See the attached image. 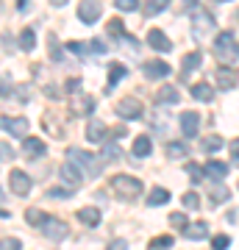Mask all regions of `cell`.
Returning <instances> with one entry per match:
<instances>
[{"mask_svg": "<svg viewBox=\"0 0 239 250\" xmlns=\"http://www.w3.org/2000/svg\"><path fill=\"white\" fill-rule=\"evenodd\" d=\"M214 56H217V59L225 64V67H231V64H239V42L228 34V31L217 34V39H214Z\"/></svg>", "mask_w": 239, "mask_h": 250, "instance_id": "obj_1", "label": "cell"}, {"mask_svg": "<svg viewBox=\"0 0 239 250\" xmlns=\"http://www.w3.org/2000/svg\"><path fill=\"white\" fill-rule=\"evenodd\" d=\"M111 189H114L123 200H133V197L142 195V181L133 178V175H114V178H111Z\"/></svg>", "mask_w": 239, "mask_h": 250, "instance_id": "obj_2", "label": "cell"}, {"mask_svg": "<svg viewBox=\"0 0 239 250\" xmlns=\"http://www.w3.org/2000/svg\"><path fill=\"white\" fill-rule=\"evenodd\" d=\"M100 9H103L100 0H81L78 3V20L81 22H87V25H92V22H98Z\"/></svg>", "mask_w": 239, "mask_h": 250, "instance_id": "obj_3", "label": "cell"}, {"mask_svg": "<svg viewBox=\"0 0 239 250\" xmlns=\"http://www.w3.org/2000/svg\"><path fill=\"white\" fill-rule=\"evenodd\" d=\"M9 187L17 197H25L31 195V175H25L22 170H11L9 172Z\"/></svg>", "mask_w": 239, "mask_h": 250, "instance_id": "obj_4", "label": "cell"}, {"mask_svg": "<svg viewBox=\"0 0 239 250\" xmlns=\"http://www.w3.org/2000/svg\"><path fill=\"white\" fill-rule=\"evenodd\" d=\"M0 125L11 136H20V139H25V134L31 131V123H28L25 117H0Z\"/></svg>", "mask_w": 239, "mask_h": 250, "instance_id": "obj_5", "label": "cell"}, {"mask_svg": "<svg viewBox=\"0 0 239 250\" xmlns=\"http://www.w3.org/2000/svg\"><path fill=\"white\" fill-rule=\"evenodd\" d=\"M117 114L123 120H139L142 117V103L136 98H123L117 103Z\"/></svg>", "mask_w": 239, "mask_h": 250, "instance_id": "obj_6", "label": "cell"}, {"mask_svg": "<svg viewBox=\"0 0 239 250\" xmlns=\"http://www.w3.org/2000/svg\"><path fill=\"white\" fill-rule=\"evenodd\" d=\"M42 231H44V236L50 242H62V239H67V233H70V228H67V223H62V220H47V223L42 225Z\"/></svg>", "mask_w": 239, "mask_h": 250, "instance_id": "obj_7", "label": "cell"}, {"mask_svg": "<svg viewBox=\"0 0 239 250\" xmlns=\"http://www.w3.org/2000/svg\"><path fill=\"white\" fill-rule=\"evenodd\" d=\"M214 28V20L212 14H206V11H195V20H192V34L195 39H206V34Z\"/></svg>", "mask_w": 239, "mask_h": 250, "instance_id": "obj_8", "label": "cell"}, {"mask_svg": "<svg viewBox=\"0 0 239 250\" xmlns=\"http://www.w3.org/2000/svg\"><path fill=\"white\" fill-rule=\"evenodd\" d=\"M70 161L72 164H78V167H87V170H100V161L87 150H78V147H70Z\"/></svg>", "mask_w": 239, "mask_h": 250, "instance_id": "obj_9", "label": "cell"}, {"mask_svg": "<svg viewBox=\"0 0 239 250\" xmlns=\"http://www.w3.org/2000/svg\"><path fill=\"white\" fill-rule=\"evenodd\" d=\"M214 83H217L220 89H234L239 83V72L231 70V67H220V70L214 72Z\"/></svg>", "mask_w": 239, "mask_h": 250, "instance_id": "obj_10", "label": "cell"}, {"mask_svg": "<svg viewBox=\"0 0 239 250\" xmlns=\"http://www.w3.org/2000/svg\"><path fill=\"white\" fill-rule=\"evenodd\" d=\"M92 108H95V98H92V95L78 92V95L72 98V114L75 117H89L92 114Z\"/></svg>", "mask_w": 239, "mask_h": 250, "instance_id": "obj_11", "label": "cell"}, {"mask_svg": "<svg viewBox=\"0 0 239 250\" xmlns=\"http://www.w3.org/2000/svg\"><path fill=\"white\" fill-rule=\"evenodd\" d=\"M148 45L153 50H159V53H170L173 50V42H170L167 36H164V31H159V28H151L148 31Z\"/></svg>", "mask_w": 239, "mask_h": 250, "instance_id": "obj_12", "label": "cell"}, {"mask_svg": "<svg viewBox=\"0 0 239 250\" xmlns=\"http://www.w3.org/2000/svg\"><path fill=\"white\" fill-rule=\"evenodd\" d=\"M181 131H184V136H197V131H200V114L197 111H184L181 114Z\"/></svg>", "mask_w": 239, "mask_h": 250, "instance_id": "obj_13", "label": "cell"}, {"mask_svg": "<svg viewBox=\"0 0 239 250\" xmlns=\"http://www.w3.org/2000/svg\"><path fill=\"white\" fill-rule=\"evenodd\" d=\"M62 178L67 181V184H70V187H75L78 189L81 184H84V170H81L78 164H72V161H67V164H62Z\"/></svg>", "mask_w": 239, "mask_h": 250, "instance_id": "obj_14", "label": "cell"}, {"mask_svg": "<svg viewBox=\"0 0 239 250\" xmlns=\"http://www.w3.org/2000/svg\"><path fill=\"white\" fill-rule=\"evenodd\" d=\"M142 72L148 75V78H167L170 75V64H164V62H159V59H153V62H145L142 64Z\"/></svg>", "mask_w": 239, "mask_h": 250, "instance_id": "obj_15", "label": "cell"}, {"mask_svg": "<svg viewBox=\"0 0 239 250\" xmlns=\"http://www.w3.org/2000/svg\"><path fill=\"white\" fill-rule=\"evenodd\" d=\"M78 220L87 225V228H98L103 214H100V208H95V206H84V208H78Z\"/></svg>", "mask_w": 239, "mask_h": 250, "instance_id": "obj_16", "label": "cell"}, {"mask_svg": "<svg viewBox=\"0 0 239 250\" xmlns=\"http://www.w3.org/2000/svg\"><path fill=\"white\" fill-rule=\"evenodd\" d=\"M184 236H186V239H192V242H197V239H203V236H209V223H203V220L186 223Z\"/></svg>", "mask_w": 239, "mask_h": 250, "instance_id": "obj_17", "label": "cell"}, {"mask_svg": "<svg viewBox=\"0 0 239 250\" xmlns=\"http://www.w3.org/2000/svg\"><path fill=\"white\" fill-rule=\"evenodd\" d=\"M87 139L89 142H106L109 139V128L100 120H92V123L87 125Z\"/></svg>", "mask_w": 239, "mask_h": 250, "instance_id": "obj_18", "label": "cell"}, {"mask_svg": "<svg viewBox=\"0 0 239 250\" xmlns=\"http://www.w3.org/2000/svg\"><path fill=\"white\" fill-rule=\"evenodd\" d=\"M22 150H25L28 159H39L47 147H44L42 139H36V136H25V142H22Z\"/></svg>", "mask_w": 239, "mask_h": 250, "instance_id": "obj_19", "label": "cell"}, {"mask_svg": "<svg viewBox=\"0 0 239 250\" xmlns=\"http://www.w3.org/2000/svg\"><path fill=\"white\" fill-rule=\"evenodd\" d=\"M192 98L200 100V103H212V100H214V89L209 86V83H203V81H200V83H192Z\"/></svg>", "mask_w": 239, "mask_h": 250, "instance_id": "obj_20", "label": "cell"}, {"mask_svg": "<svg viewBox=\"0 0 239 250\" xmlns=\"http://www.w3.org/2000/svg\"><path fill=\"white\" fill-rule=\"evenodd\" d=\"M203 172L212 175L214 181H222L225 175H228V164H222V161H209V164L203 167Z\"/></svg>", "mask_w": 239, "mask_h": 250, "instance_id": "obj_21", "label": "cell"}, {"mask_svg": "<svg viewBox=\"0 0 239 250\" xmlns=\"http://www.w3.org/2000/svg\"><path fill=\"white\" fill-rule=\"evenodd\" d=\"M125 78V67L123 64H111L109 67V83H106V92H114V86Z\"/></svg>", "mask_w": 239, "mask_h": 250, "instance_id": "obj_22", "label": "cell"}, {"mask_svg": "<svg viewBox=\"0 0 239 250\" xmlns=\"http://www.w3.org/2000/svg\"><path fill=\"white\" fill-rule=\"evenodd\" d=\"M151 147H153L151 136H136V142H133V156H136V159H145V156H151Z\"/></svg>", "mask_w": 239, "mask_h": 250, "instance_id": "obj_23", "label": "cell"}, {"mask_svg": "<svg viewBox=\"0 0 239 250\" xmlns=\"http://www.w3.org/2000/svg\"><path fill=\"white\" fill-rule=\"evenodd\" d=\"M200 67V53H189V56H184V62H181V72H184V78L186 75H192V72Z\"/></svg>", "mask_w": 239, "mask_h": 250, "instance_id": "obj_24", "label": "cell"}, {"mask_svg": "<svg viewBox=\"0 0 239 250\" xmlns=\"http://www.w3.org/2000/svg\"><path fill=\"white\" fill-rule=\"evenodd\" d=\"M181 100V95H178V89H173V86H161L159 92H156V103H178Z\"/></svg>", "mask_w": 239, "mask_h": 250, "instance_id": "obj_25", "label": "cell"}, {"mask_svg": "<svg viewBox=\"0 0 239 250\" xmlns=\"http://www.w3.org/2000/svg\"><path fill=\"white\" fill-rule=\"evenodd\" d=\"M170 6V0H148V3H145V17H156V14H159V11H164Z\"/></svg>", "mask_w": 239, "mask_h": 250, "instance_id": "obj_26", "label": "cell"}, {"mask_svg": "<svg viewBox=\"0 0 239 250\" xmlns=\"http://www.w3.org/2000/svg\"><path fill=\"white\" fill-rule=\"evenodd\" d=\"M47 220H50V217L44 214L42 208H28V211H25V223L28 225H44Z\"/></svg>", "mask_w": 239, "mask_h": 250, "instance_id": "obj_27", "label": "cell"}, {"mask_svg": "<svg viewBox=\"0 0 239 250\" xmlns=\"http://www.w3.org/2000/svg\"><path fill=\"white\" fill-rule=\"evenodd\" d=\"M167 200H170V192L164 187H156L151 192V197H148V206H164Z\"/></svg>", "mask_w": 239, "mask_h": 250, "instance_id": "obj_28", "label": "cell"}, {"mask_svg": "<svg viewBox=\"0 0 239 250\" xmlns=\"http://www.w3.org/2000/svg\"><path fill=\"white\" fill-rule=\"evenodd\" d=\"M20 47H22V50H34V47H36L34 28H22V34H20Z\"/></svg>", "mask_w": 239, "mask_h": 250, "instance_id": "obj_29", "label": "cell"}, {"mask_svg": "<svg viewBox=\"0 0 239 250\" xmlns=\"http://www.w3.org/2000/svg\"><path fill=\"white\" fill-rule=\"evenodd\" d=\"M186 175L192 178V184H200L206 172H203V167H200V164H195V161H189V164H186Z\"/></svg>", "mask_w": 239, "mask_h": 250, "instance_id": "obj_30", "label": "cell"}, {"mask_svg": "<svg viewBox=\"0 0 239 250\" xmlns=\"http://www.w3.org/2000/svg\"><path fill=\"white\" fill-rule=\"evenodd\" d=\"M170 248H173V236H156L148 245V250H170Z\"/></svg>", "mask_w": 239, "mask_h": 250, "instance_id": "obj_31", "label": "cell"}, {"mask_svg": "<svg viewBox=\"0 0 239 250\" xmlns=\"http://www.w3.org/2000/svg\"><path fill=\"white\" fill-rule=\"evenodd\" d=\"M167 156L170 159H181V156H186V145L184 142H170L167 145Z\"/></svg>", "mask_w": 239, "mask_h": 250, "instance_id": "obj_32", "label": "cell"}, {"mask_svg": "<svg viewBox=\"0 0 239 250\" xmlns=\"http://www.w3.org/2000/svg\"><path fill=\"white\" fill-rule=\"evenodd\" d=\"M181 203H184V208H189V211H195V208H200V200H197L195 192H184V197H181Z\"/></svg>", "mask_w": 239, "mask_h": 250, "instance_id": "obj_33", "label": "cell"}, {"mask_svg": "<svg viewBox=\"0 0 239 250\" xmlns=\"http://www.w3.org/2000/svg\"><path fill=\"white\" fill-rule=\"evenodd\" d=\"M47 50H50V56H53L56 62H62L64 53H62V45H59V39H56L53 34H50V45H47Z\"/></svg>", "mask_w": 239, "mask_h": 250, "instance_id": "obj_34", "label": "cell"}, {"mask_svg": "<svg viewBox=\"0 0 239 250\" xmlns=\"http://www.w3.org/2000/svg\"><path fill=\"white\" fill-rule=\"evenodd\" d=\"M106 31H109L111 36H125V25H123V20H111V22L106 25Z\"/></svg>", "mask_w": 239, "mask_h": 250, "instance_id": "obj_35", "label": "cell"}, {"mask_svg": "<svg viewBox=\"0 0 239 250\" xmlns=\"http://www.w3.org/2000/svg\"><path fill=\"white\" fill-rule=\"evenodd\" d=\"M220 147H222V139H220V136H206V139H203V150H220Z\"/></svg>", "mask_w": 239, "mask_h": 250, "instance_id": "obj_36", "label": "cell"}, {"mask_svg": "<svg viewBox=\"0 0 239 250\" xmlns=\"http://www.w3.org/2000/svg\"><path fill=\"white\" fill-rule=\"evenodd\" d=\"M212 197H214V203H222V200H228V197H231V192L225 187H214L212 189Z\"/></svg>", "mask_w": 239, "mask_h": 250, "instance_id": "obj_37", "label": "cell"}, {"mask_svg": "<svg viewBox=\"0 0 239 250\" xmlns=\"http://www.w3.org/2000/svg\"><path fill=\"white\" fill-rule=\"evenodd\" d=\"M228 236H225V233H217V236H214V239H212V250H225V248H228Z\"/></svg>", "mask_w": 239, "mask_h": 250, "instance_id": "obj_38", "label": "cell"}, {"mask_svg": "<svg viewBox=\"0 0 239 250\" xmlns=\"http://www.w3.org/2000/svg\"><path fill=\"white\" fill-rule=\"evenodd\" d=\"M170 225H173V228H181V231H184V228H186V217L181 214V211H175V214H170Z\"/></svg>", "mask_w": 239, "mask_h": 250, "instance_id": "obj_39", "label": "cell"}, {"mask_svg": "<svg viewBox=\"0 0 239 250\" xmlns=\"http://www.w3.org/2000/svg\"><path fill=\"white\" fill-rule=\"evenodd\" d=\"M20 248H22V242L14 239V236L11 239H0V250H20Z\"/></svg>", "mask_w": 239, "mask_h": 250, "instance_id": "obj_40", "label": "cell"}, {"mask_svg": "<svg viewBox=\"0 0 239 250\" xmlns=\"http://www.w3.org/2000/svg\"><path fill=\"white\" fill-rule=\"evenodd\" d=\"M114 6L120 11H136V6H139V3H136V0H114Z\"/></svg>", "mask_w": 239, "mask_h": 250, "instance_id": "obj_41", "label": "cell"}, {"mask_svg": "<svg viewBox=\"0 0 239 250\" xmlns=\"http://www.w3.org/2000/svg\"><path fill=\"white\" fill-rule=\"evenodd\" d=\"M50 197H59V200H64V197H70L72 195V189H62V187H53L50 192H47Z\"/></svg>", "mask_w": 239, "mask_h": 250, "instance_id": "obj_42", "label": "cell"}, {"mask_svg": "<svg viewBox=\"0 0 239 250\" xmlns=\"http://www.w3.org/2000/svg\"><path fill=\"white\" fill-rule=\"evenodd\" d=\"M67 47H70L72 53H78V56H87V50H89V47L84 45V42H70Z\"/></svg>", "mask_w": 239, "mask_h": 250, "instance_id": "obj_43", "label": "cell"}, {"mask_svg": "<svg viewBox=\"0 0 239 250\" xmlns=\"http://www.w3.org/2000/svg\"><path fill=\"white\" fill-rule=\"evenodd\" d=\"M120 156V150H117V145H106V153H103V159L106 161H111V159H117Z\"/></svg>", "mask_w": 239, "mask_h": 250, "instance_id": "obj_44", "label": "cell"}, {"mask_svg": "<svg viewBox=\"0 0 239 250\" xmlns=\"http://www.w3.org/2000/svg\"><path fill=\"white\" fill-rule=\"evenodd\" d=\"M6 159H14V150H11L9 145H0V161H6Z\"/></svg>", "mask_w": 239, "mask_h": 250, "instance_id": "obj_45", "label": "cell"}, {"mask_svg": "<svg viewBox=\"0 0 239 250\" xmlns=\"http://www.w3.org/2000/svg\"><path fill=\"white\" fill-rule=\"evenodd\" d=\"M125 134H128V131H125L123 125H117V128H111V131H109V136H111V139H123Z\"/></svg>", "mask_w": 239, "mask_h": 250, "instance_id": "obj_46", "label": "cell"}, {"mask_svg": "<svg viewBox=\"0 0 239 250\" xmlns=\"http://www.w3.org/2000/svg\"><path fill=\"white\" fill-rule=\"evenodd\" d=\"M78 86H81V81H78V78H70V81H67V86H64V89L70 92V95H72V92L78 95Z\"/></svg>", "mask_w": 239, "mask_h": 250, "instance_id": "obj_47", "label": "cell"}, {"mask_svg": "<svg viewBox=\"0 0 239 250\" xmlns=\"http://www.w3.org/2000/svg\"><path fill=\"white\" fill-rule=\"evenodd\" d=\"M9 81H6V75H0V98H6V95H11V86H6Z\"/></svg>", "mask_w": 239, "mask_h": 250, "instance_id": "obj_48", "label": "cell"}, {"mask_svg": "<svg viewBox=\"0 0 239 250\" xmlns=\"http://www.w3.org/2000/svg\"><path fill=\"white\" fill-rule=\"evenodd\" d=\"M109 250H128V242H109Z\"/></svg>", "mask_w": 239, "mask_h": 250, "instance_id": "obj_49", "label": "cell"}, {"mask_svg": "<svg viewBox=\"0 0 239 250\" xmlns=\"http://www.w3.org/2000/svg\"><path fill=\"white\" fill-rule=\"evenodd\" d=\"M231 156H234V161H239V139L231 142Z\"/></svg>", "mask_w": 239, "mask_h": 250, "instance_id": "obj_50", "label": "cell"}, {"mask_svg": "<svg viewBox=\"0 0 239 250\" xmlns=\"http://www.w3.org/2000/svg\"><path fill=\"white\" fill-rule=\"evenodd\" d=\"M17 9H20V11H25V9H28V0H17Z\"/></svg>", "mask_w": 239, "mask_h": 250, "instance_id": "obj_51", "label": "cell"}, {"mask_svg": "<svg viewBox=\"0 0 239 250\" xmlns=\"http://www.w3.org/2000/svg\"><path fill=\"white\" fill-rule=\"evenodd\" d=\"M184 3H186V9H195L197 6V0H184Z\"/></svg>", "mask_w": 239, "mask_h": 250, "instance_id": "obj_52", "label": "cell"}, {"mask_svg": "<svg viewBox=\"0 0 239 250\" xmlns=\"http://www.w3.org/2000/svg\"><path fill=\"white\" fill-rule=\"evenodd\" d=\"M50 3H53V6H59V9H62V6H67V0H50Z\"/></svg>", "mask_w": 239, "mask_h": 250, "instance_id": "obj_53", "label": "cell"}, {"mask_svg": "<svg viewBox=\"0 0 239 250\" xmlns=\"http://www.w3.org/2000/svg\"><path fill=\"white\" fill-rule=\"evenodd\" d=\"M0 200H3V189H0Z\"/></svg>", "mask_w": 239, "mask_h": 250, "instance_id": "obj_54", "label": "cell"}, {"mask_svg": "<svg viewBox=\"0 0 239 250\" xmlns=\"http://www.w3.org/2000/svg\"><path fill=\"white\" fill-rule=\"evenodd\" d=\"M220 3H228V0H220Z\"/></svg>", "mask_w": 239, "mask_h": 250, "instance_id": "obj_55", "label": "cell"}]
</instances>
